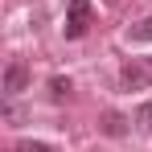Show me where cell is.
Returning <instances> with one entry per match:
<instances>
[{
    "mask_svg": "<svg viewBox=\"0 0 152 152\" xmlns=\"http://www.w3.org/2000/svg\"><path fill=\"white\" fill-rule=\"evenodd\" d=\"M86 29H91V0H70V8H66V25H62L66 41H78Z\"/></svg>",
    "mask_w": 152,
    "mask_h": 152,
    "instance_id": "1",
    "label": "cell"
},
{
    "mask_svg": "<svg viewBox=\"0 0 152 152\" xmlns=\"http://www.w3.org/2000/svg\"><path fill=\"white\" fill-rule=\"evenodd\" d=\"M21 91H29V70H25V62H8L4 66V95L17 99Z\"/></svg>",
    "mask_w": 152,
    "mask_h": 152,
    "instance_id": "2",
    "label": "cell"
},
{
    "mask_svg": "<svg viewBox=\"0 0 152 152\" xmlns=\"http://www.w3.org/2000/svg\"><path fill=\"white\" fill-rule=\"evenodd\" d=\"M148 82H152V74L144 70V66H136V62H132V66H124V86H136V91H144Z\"/></svg>",
    "mask_w": 152,
    "mask_h": 152,
    "instance_id": "3",
    "label": "cell"
},
{
    "mask_svg": "<svg viewBox=\"0 0 152 152\" xmlns=\"http://www.w3.org/2000/svg\"><path fill=\"white\" fill-rule=\"evenodd\" d=\"M103 132L119 140V136H124V132H127V119H124V115H119V111H107V115H103Z\"/></svg>",
    "mask_w": 152,
    "mask_h": 152,
    "instance_id": "4",
    "label": "cell"
},
{
    "mask_svg": "<svg viewBox=\"0 0 152 152\" xmlns=\"http://www.w3.org/2000/svg\"><path fill=\"white\" fill-rule=\"evenodd\" d=\"M127 41H152V17L140 21L136 29H127Z\"/></svg>",
    "mask_w": 152,
    "mask_h": 152,
    "instance_id": "5",
    "label": "cell"
},
{
    "mask_svg": "<svg viewBox=\"0 0 152 152\" xmlns=\"http://www.w3.org/2000/svg\"><path fill=\"white\" fill-rule=\"evenodd\" d=\"M50 95H53L58 103H62L66 95H70V78H50Z\"/></svg>",
    "mask_w": 152,
    "mask_h": 152,
    "instance_id": "6",
    "label": "cell"
},
{
    "mask_svg": "<svg viewBox=\"0 0 152 152\" xmlns=\"http://www.w3.org/2000/svg\"><path fill=\"white\" fill-rule=\"evenodd\" d=\"M17 152H53V148L41 140H17Z\"/></svg>",
    "mask_w": 152,
    "mask_h": 152,
    "instance_id": "7",
    "label": "cell"
},
{
    "mask_svg": "<svg viewBox=\"0 0 152 152\" xmlns=\"http://www.w3.org/2000/svg\"><path fill=\"white\" fill-rule=\"evenodd\" d=\"M136 119H140V132H152V103H144L136 111Z\"/></svg>",
    "mask_w": 152,
    "mask_h": 152,
    "instance_id": "8",
    "label": "cell"
},
{
    "mask_svg": "<svg viewBox=\"0 0 152 152\" xmlns=\"http://www.w3.org/2000/svg\"><path fill=\"white\" fill-rule=\"evenodd\" d=\"M107 4H115V0H107Z\"/></svg>",
    "mask_w": 152,
    "mask_h": 152,
    "instance_id": "9",
    "label": "cell"
},
{
    "mask_svg": "<svg viewBox=\"0 0 152 152\" xmlns=\"http://www.w3.org/2000/svg\"><path fill=\"white\" fill-rule=\"evenodd\" d=\"M148 66H152V58H148Z\"/></svg>",
    "mask_w": 152,
    "mask_h": 152,
    "instance_id": "10",
    "label": "cell"
}]
</instances>
